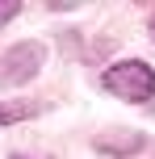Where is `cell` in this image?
<instances>
[{
    "label": "cell",
    "mask_w": 155,
    "mask_h": 159,
    "mask_svg": "<svg viewBox=\"0 0 155 159\" xmlns=\"http://www.w3.org/2000/svg\"><path fill=\"white\" fill-rule=\"evenodd\" d=\"M42 59H46V46H42V42H17V46L4 50V59H0V84H8V88L30 84V80L42 71Z\"/></svg>",
    "instance_id": "cell-2"
},
{
    "label": "cell",
    "mask_w": 155,
    "mask_h": 159,
    "mask_svg": "<svg viewBox=\"0 0 155 159\" xmlns=\"http://www.w3.org/2000/svg\"><path fill=\"white\" fill-rule=\"evenodd\" d=\"M143 147V134L139 130H122V134H101L97 138V151L101 155H113V159H126L130 151Z\"/></svg>",
    "instance_id": "cell-3"
},
{
    "label": "cell",
    "mask_w": 155,
    "mask_h": 159,
    "mask_svg": "<svg viewBox=\"0 0 155 159\" xmlns=\"http://www.w3.org/2000/svg\"><path fill=\"white\" fill-rule=\"evenodd\" d=\"M151 38H155V13H151Z\"/></svg>",
    "instance_id": "cell-6"
},
{
    "label": "cell",
    "mask_w": 155,
    "mask_h": 159,
    "mask_svg": "<svg viewBox=\"0 0 155 159\" xmlns=\"http://www.w3.org/2000/svg\"><path fill=\"white\" fill-rule=\"evenodd\" d=\"M17 13H21V4H13V0H8V4H0V25H4V21H13Z\"/></svg>",
    "instance_id": "cell-5"
},
{
    "label": "cell",
    "mask_w": 155,
    "mask_h": 159,
    "mask_svg": "<svg viewBox=\"0 0 155 159\" xmlns=\"http://www.w3.org/2000/svg\"><path fill=\"white\" fill-rule=\"evenodd\" d=\"M101 88L122 96V101H130V105H143V101L155 96V71L143 59H126V63H113L101 75Z\"/></svg>",
    "instance_id": "cell-1"
},
{
    "label": "cell",
    "mask_w": 155,
    "mask_h": 159,
    "mask_svg": "<svg viewBox=\"0 0 155 159\" xmlns=\"http://www.w3.org/2000/svg\"><path fill=\"white\" fill-rule=\"evenodd\" d=\"M30 113H34V105H0V126H8L17 117H30Z\"/></svg>",
    "instance_id": "cell-4"
}]
</instances>
